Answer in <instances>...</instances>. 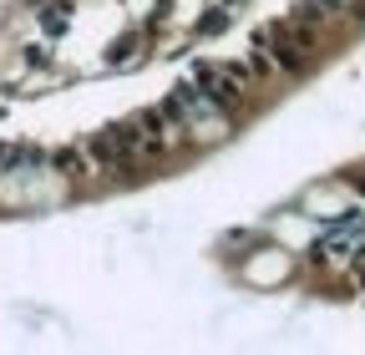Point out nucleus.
<instances>
[{"instance_id":"f257e3e1","label":"nucleus","mask_w":365,"mask_h":355,"mask_svg":"<svg viewBox=\"0 0 365 355\" xmlns=\"http://www.w3.org/2000/svg\"><path fill=\"white\" fill-rule=\"evenodd\" d=\"M304 208L319 213V218H345V198H340V188H309V193H304Z\"/></svg>"}]
</instances>
